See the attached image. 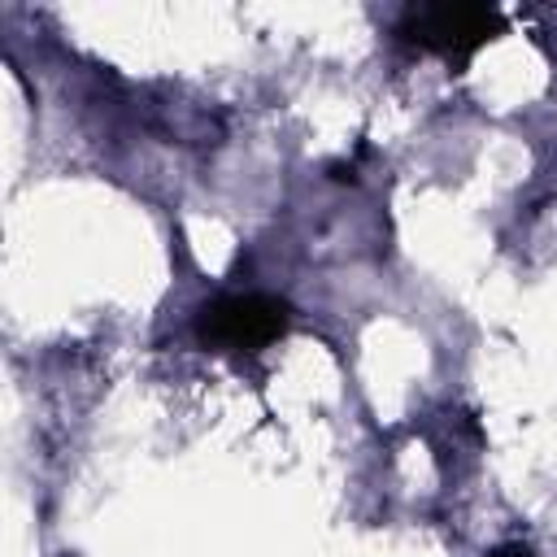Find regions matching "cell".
Returning a JSON list of instances; mask_svg holds the SVG:
<instances>
[{
  "instance_id": "obj_1",
  "label": "cell",
  "mask_w": 557,
  "mask_h": 557,
  "mask_svg": "<svg viewBox=\"0 0 557 557\" xmlns=\"http://www.w3.org/2000/svg\"><path fill=\"white\" fill-rule=\"evenodd\" d=\"M292 326V309L278 296L244 292V296H218L200 305L196 313V339L209 352H261L274 339H283Z\"/></svg>"
},
{
  "instance_id": "obj_2",
  "label": "cell",
  "mask_w": 557,
  "mask_h": 557,
  "mask_svg": "<svg viewBox=\"0 0 557 557\" xmlns=\"http://www.w3.org/2000/svg\"><path fill=\"white\" fill-rule=\"evenodd\" d=\"M500 30L505 17L487 4H413L400 17V39L418 44L422 52L448 57L453 65H466Z\"/></svg>"
}]
</instances>
